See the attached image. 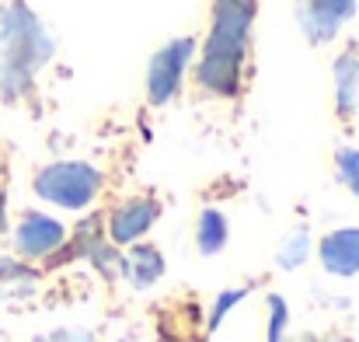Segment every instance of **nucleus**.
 <instances>
[{
    "label": "nucleus",
    "instance_id": "obj_1",
    "mask_svg": "<svg viewBox=\"0 0 359 342\" xmlns=\"http://www.w3.org/2000/svg\"><path fill=\"white\" fill-rule=\"evenodd\" d=\"M251 21H255V0H213V25L196 70V81L210 95L220 98L238 95Z\"/></svg>",
    "mask_w": 359,
    "mask_h": 342
},
{
    "label": "nucleus",
    "instance_id": "obj_2",
    "mask_svg": "<svg viewBox=\"0 0 359 342\" xmlns=\"http://www.w3.org/2000/svg\"><path fill=\"white\" fill-rule=\"evenodd\" d=\"M0 46H4L0 91L4 98H18L28 91L32 74L53 56V39L46 35V28L25 4L11 0L0 11Z\"/></svg>",
    "mask_w": 359,
    "mask_h": 342
},
{
    "label": "nucleus",
    "instance_id": "obj_3",
    "mask_svg": "<svg viewBox=\"0 0 359 342\" xmlns=\"http://www.w3.org/2000/svg\"><path fill=\"white\" fill-rule=\"evenodd\" d=\"M32 185H35V196L53 206L84 210L102 189V171L84 161H56V164L42 168Z\"/></svg>",
    "mask_w": 359,
    "mask_h": 342
},
{
    "label": "nucleus",
    "instance_id": "obj_4",
    "mask_svg": "<svg viewBox=\"0 0 359 342\" xmlns=\"http://www.w3.org/2000/svg\"><path fill=\"white\" fill-rule=\"evenodd\" d=\"M192 53H196V39H175V42H168V46L150 60V70H147V95H150L154 105H168V102L178 95Z\"/></svg>",
    "mask_w": 359,
    "mask_h": 342
},
{
    "label": "nucleus",
    "instance_id": "obj_5",
    "mask_svg": "<svg viewBox=\"0 0 359 342\" xmlns=\"http://www.w3.org/2000/svg\"><path fill=\"white\" fill-rule=\"evenodd\" d=\"M356 14V0H297V18L304 35L321 46L332 42L335 32Z\"/></svg>",
    "mask_w": 359,
    "mask_h": 342
},
{
    "label": "nucleus",
    "instance_id": "obj_6",
    "mask_svg": "<svg viewBox=\"0 0 359 342\" xmlns=\"http://www.w3.org/2000/svg\"><path fill=\"white\" fill-rule=\"evenodd\" d=\"M63 241H67L63 224L46 213H25L14 228V251L25 258H46V255L60 251Z\"/></svg>",
    "mask_w": 359,
    "mask_h": 342
},
{
    "label": "nucleus",
    "instance_id": "obj_7",
    "mask_svg": "<svg viewBox=\"0 0 359 342\" xmlns=\"http://www.w3.org/2000/svg\"><path fill=\"white\" fill-rule=\"evenodd\" d=\"M157 213H161V206L154 199H129V203H122L119 210L109 217V237L116 244H129V241H136L140 234L150 230V224L157 221Z\"/></svg>",
    "mask_w": 359,
    "mask_h": 342
},
{
    "label": "nucleus",
    "instance_id": "obj_8",
    "mask_svg": "<svg viewBox=\"0 0 359 342\" xmlns=\"http://www.w3.org/2000/svg\"><path fill=\"white\" fill-rule=\"evenodd\" d=\"M321 265L332 276H356L359 272V228L332 230L321 241Z\"/></svg>",
    "mask_w": 359,
    "mask_h": 342
},
{
    "label": "nucleus",
    "instance_id": "obj_9",
    "mask_svg": "<svg viewBox=\"0 0 359 342\" xmlns=\"http://www.w3.org/2000/svg\"><path fill=\"white\" fill-rule=\"evenodd\" d=\"M335 91H339V112L349 115L359 109V56L349 49L335 60Z\"/></svg>",
    "mask_w": 359,
    "mask_h": 342
},
{
    "label": "nucleus",
    "instance_id": "obj_10",
    "mask_svg": "<svg viewBox=\"0 0 359 342\" xmlns=\"http://www.w3.org/2000/svg\"><path fill=\"white\" fill-rule=\"evenodd\" d=\"M164 272V255L154 244H133L129 251V279L136 287H150Z\"/></svg>",
    "mask_w": 359,
    "mask_h": 342
},
{
    "label": "nucleus",
    "instance_id": "obj_11",
    "mask_svg": "<svg viewBox=\"0 0 359 342\" xmlns=\"http://www.w3.org/2000/svg\"><path fill=\"white\" fill-rule=\"evenodd\" d=\"M196 241H199V251H203V255L224 251V244H227V217H224L220 210H203Z\"/></svg>",
    "mask_w": 359,
    "mask_h": 342
},
{
    "label": "nucleus",
    "instance_id": "obj_12",
    "mask_svg": "<svg viewBox=\"0 0 359 342\" xmlns=\"http://www.w3.org/2000/svg\"><path fill=\"white\" fill-rule=\"evenodd\" d=\"M32 283H35V272L32 269H25L14 258H0V301L11 297V294H18V290H28Z\"/></svg>",
    "mask_w": 359,
    "mask_h": 342
},
{
    "label": "nucleus",
    "instance_id": "obj_13",
    "mask_svg": "<svg viewBox=\"0 0 359 342\" xmlns=\"http://www.w3.org/2000/svg\"><path fill=\"white\" fill-rule=\"evenodd\" d=\"M335 168H339V178L346 182V189L359 199V150H349V147H346V150H339Z\"/></svg>",
    "mask_w": 359,
    "mask_h": 342
},
{
    "label": "nucleus",
    "instance_id": "obj_14",
    "mask_svg": "<svg viewBox=\"0 0 359 342\" xmlns=\"http://www.w3.org/2000/svg\"><path fill=\"white\" fill-rule=\"evenodd\" d=\"M283 332H286V301L269 297V342H283Z\"/></svg>",
    "mask_w": 359,
    "mask_h": 342
},
{
    "label": "nucleus",
    "instance_id": "obj_15",
    "mask_svg": "<svg viewBox=\"0 0 359 342\" xmlns=\"http://www.w3.org/2000/svg\"><path fill=\"white\" fill-rule=\"evenodd\" d=\"M307 258V234L304 230H297L293 237H290V244L283 248V255H279V262L286 265V269H293L297 262H304Z\"/></svg>",
    "mask_w": 359,
    "mask_h": 342
},
{
    "label": "nucleus",
    "instance_id": "obj_16",
    "mask_svg": "<svg viewBox=\"0 0 359 342\" xmlns=\"http://www.w3.org/2000/svg\"><path fill=\"white\" fill-rule=\"evenodd\" d=\"M244 294H248V290H241V287H238V290H227V294H220V301H217V308H213V318H210V329H217V325L224 322V315H227V311L238 304Z\"/></svg>",
    "mask_w": 359,
    "mask_h": 342
},
{
    "label": "nucleus",
    "instance_id": "obj_17",
    "mask_svg": "<svg viewBox=\"0 0 359 342\" xmlns=\"http://www.w3.org/2000/svg\"><path fill=\"white\" fill-rule=\"evenodd\" d=\"M35 342H95V339H91V332H84V329H53V332L39 336Z\"/></svg>",
    "mask_w": 359,
    "mask_h": 342
},
{
    "label": "nucleus",
    "instance_id": "obj_18",
    "mask_svg": "<svg viewBox=\"0 0 359 342\" xmlns=\"http://www.w3.org/2000/svg\"><path fill=\"white\" fill-rule=\"evenodd\" d=\"M4 228H7V221H4V196H0V234H4Z\"/></svg>",
    "mask_w": 359,
    "mask_h": 342
}]
</instances>
